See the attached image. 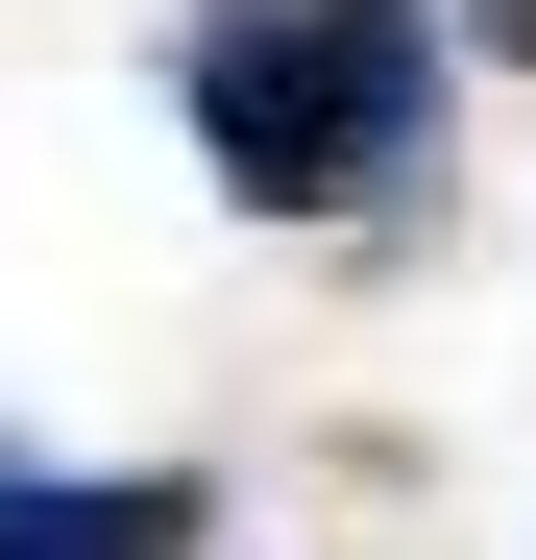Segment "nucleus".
Instances as JSON below:
<instances>
[{"label":"nucleus","instance_id":"2","mask_svg":"<svg viewBox=\"0 0 536 560\" xmlns=\"http://www.w3.org/2000/svg\"><path fill=\"white\" fill-rule=\"evenodd\" d=\"M0 560H220V488L196 463H98V488H73V463L0 439Z\"/></svg>","mask_w":536,"mask_h":560},{"label":"nucleus","instance_id":"1","mask_svg":"<svg viewBox=\"0 0 536 560\" xmlns=\"http://www.w3.org/2000/svg\"><path fill=\"white\" fill-rule=\"evenodd\" d=\"M439 98H464V49H439V0H196L171 25V122L244 220H366L439 171Z\"/></svg>","mask_w":536,"mask_h":560},{"label":"nucleus","instance_id":"3","mask_svg":"<svg viewBox=\"0 0 536 560\" xmlns=\"http://www.w3.org/2000/svg\"><path fill=\"white\" fill-rule=\"evenodd\" d=\"M464 25H488V49H536V0H464Z\"/></svg>","mask_w":536,"mask_h":560}]
</instances>
